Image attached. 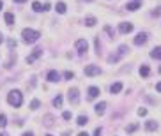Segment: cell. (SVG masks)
I'll return each mask as SVG.
<instances>
[{
    "instance_id": "3957f363",
    "label": "cell",
    "mask_w": 161,
    "mask_h": 136,
    "mask_svg": "<svg viewBox=\"0 0 161 136\" xmlns=\"http://www.w3.org/2000/svg\"><path fill=\"white\" fill-rule=\"evenodd\" d=\"M127 51H129V48H127L126 44H122V46H119V50H117V53H115V55H110V57H108V62H110V64L119 62V60H121V58L124 57Z\"/></svg>"
},
{
    "instance_id": "f6af8a7d",
    "label": "cell",
    "mask_w": 161,
    "mask_h": 136,
    "mask_svg": "<svg viewBox=\"0 0 161 136\" xmlns=\"http://www.w3.org/2000/svg\"><path fill=\"white\" fill-rule=\"evenodd\" d=\"M85 2H92V0H85Z\"/></svg>"
},
{
    "instance_id": "f35d334b",
    "label": "cell",
    "mask_w": 161,
    "mask_h": 136,
    "mask_svg": "<svg viewBox=\"0 0 161 136\" xmlns=\"http://www.w3.org/2000/svg\"><path fill=\"white\" fill-rule=\"evenodd\" d=\"M2 41H4V36H2V32H0V44H2Z\"/></svg>"
},
{
    "instance_id": "44dd1931",
    "label": "cell",
    "mask_w": 161,
    "mask_h": 136,
    "mask_svg": "<svg viewBox=\"0 0 161 136\" xmlns=\"http://www.w3.org/2000/svg\"><path fill=\"white\" fill-rule=\"evenodd\" d=\"M57 13H59V14H64V13H66V4H64V2H59V4H57Z\"/></svg>"
},
{
    "instance_id": "b9f144b4",
    "label": "cell",
    "mask_w": 161,
    "mask_h": 136,
    "mask_svg": "<svg viewBox=\"0 0 161 136\" xmlns=\"http://www.w3.org/2000/svg\"><path fill=\"white\" fill-rule=\"evenodd\" d=\"M0 136H9L7 133H0Z\"/></svg>"
},
{
    "instance_id": "5bb4252c",
    "label": "cell",
    "mask_w": 161,
    "mask_h": 136,
    "mask_svg": "<svg viewBox=\"0 0 161 136\" xmlns=\"http://www.w3.org/2000/svg\"><path fill=\"white\" fill-rule=\"evenodd\" d=\"M121 90H122V83L121 81H117V83H113V85L110 87V92H112V94H119Z\"/></svg>"
},
{
    "instance_id": "9c48e42d",
    "label": "cell",
    "mask_w": 161,
    "mask_h": 136,
    "mask_svg": "<svg viewBox=\"0 0 161 136\" xmlns=\"http://www.w3.org/2000/svg\"><path fill=\"white\" fill-rule=\"evenodd\" d=\"M147 39H149V36H147L145 32H140V34L135 37V44H136V46H142V44L147 42Z\"/></svg>"
},
{
    "instance_id": "d6986e66",
    "label": "cell",
    "mask_w": 161,
    "mask_h": 136,
    "mask_svg": "<svg viewBox=\"0 0 161 136\" xmlns=\"http://www.w3.org/2000/svg\"><path fill=\"white\" fill-rule=\"evenodd\" d=\"M96 23H98V19L94 18V16H87V18H85V25H87V27H94Z\"/></svg>"
},
{
    "instance_id": "f546056e",
    "label": "cell",
    "mask_w": 161,
    "mask_h": 136,
    "mask_svg": "<svg viewBox=\"0 0 161 136\" xmlns=\"http://www.w3.org/2000/svg\"><path fill=\"white\" fill-rule=\"evenodd\" d=\"M64 78H66V80H73V78H75V73H71V71H66V73H64Z\"/></svg>"
},
{
    "instance_id": "d6a6232c",
    "label": "cell",
    "mask_w": 161,
    "mask_h": 136,
    "mask_svg": "<svg viewBox=\"0 0 161 136\" xmlns=\"http://www.w3.org/2000/svg\"><path fill=\"white\" fill-rule=\"evenodd\" d=\"M138 115L145 117V115H147V110H145V108H140V110H138Z\"/></svg>"
},
{
    "instance_id": "836d02e7",
    "label": "cell",
    "mask_w": 161,
    "mask_h": 136,
    "mask_svg": "<svg viewBox=\"0 0 161 136\" xmlns=\"http://www.w3.org/2000/svg\"><path fill=\"white\" fill-rule=\"evenodd\" d=\"M101 135H103V129H101V127H98V129L94 131V136H101Z\"/></svg>"
},
{
    "instance_id": "8d00e7d4",
    "label": "cell",
    "mask_w": 161,
    "mask_h": 136,
    "mask_svg": "<svg viewBox=\"0 0 161 136\" xmlns=\"http://www.w3.org/2000/svg\"><path fill=\"white\" fill-rule=\"evenodd\" d=\"M156 90H158V92H161V81L158 83V85H156Z\"/></svg>"
},
{
    "instance_id": "ffe728a7",
    "label": "cell",
    "mask_w": 161,
    "mask_h": 136,
    "mask_svg": "<svg viewBox=\"0 0 161 136\" xmlns=\"http://www.w3.org/2000/svg\"><path fill=\"white\" fill-rule=\"evenodd\" d=\"M76 124H78V126H87V124H89V117H87V115H80Z\"/></svg>"
},
{
    "instance_id": "5b68a950",
    "label": "cell",
    "mask_w": 161,
    "mask_h": 136,
    "mask_svg": "<svg viewBox=\"0 0 161 136\" xmlns=\"http://www.w3.org/2000/svg\"><path fill=\"white\" fill-rule=\"evenodd\" d=\"M67 94H69V103H71L73 106H76V104L80 103V92H78V88H71Z\"/></svg>"
},
{
    "instance_id": "d4e9b609",
    "label": "cell",
    "mask_w": 161,
    "mask_h": 136,
    "mask_svg": "<svg viewBox=\"0 0 161 136\" xmlns=\"http://www.w3.org/2000/svg\"><path fill=\"white\" fill-rule=\"evenodd\" d=\"M5 126H7V117L2 113L0 115V127H5Z\"/></svg>"
},
{
    "instance_id": "8992f818",
    "label": "cell",
    "mask_w": 161,
    "mask_h": 136,
    "mask_svg": "<svg viewBox=\"0 0 161 136\" xmlns=\"http://www.w3.org/2000/svg\"><path fill=\"white\" fill-rule=\"evenodd\" d=\"M98 74H101L99 65H87L85 67V76H98Z\"/></svg>"
},
{
    "instance_id": "d590c367",
    "label": "cell",
    "mask_w": 161,
    "mask_h": 136,
    "mask_svg": "<svg viewBox=\"0 0 161 136\" xmlns=\"http://www.w3.org/2000/svg\"><path fill=\"white\" fill-rule=\"evenodd\" d=\"M42 11H50V4H48V2H46V4L42 5Z\"/></svg>"
},
{
    "instance_id": "ab89813d",
    "label": "cell",
    "mask_w": 161,
    "mask_h": 136,
    "mask_svg": "<svg viewBox=\"0 0 161 136\" xmlns=\"http://www.w3.org/2000/svg\"><path fill=\"white\" fill-rule=\"evenodd\" d=\"M14 2H18V4H23V2H27V0H14Z\"/></svg>"
},
{
    "instance_id": "7402d4cb",
    "label": "cell",
    "mask_w": 161,
    "mask_h": 136,
    "mask_svg": "<svg viewBox=\"0 0 161 136\" xmlns=\"http://www.w3.org/2000/svg\"><path fill=\"white\" fill-rule=\"evenodd\" d=\"M53 106L55 108H62V96H57L53 99Z\"/></svg>"
},
{
    "instance_id": "e575fe53",
    "label": "cell",
    "mask_w": 161,
    "mask_h": 136,
    "mask_svg": "<svg viewBox=\"0 0 161 136\" xmlns=\"http://www.w3.org/2000/svg\"><path fill=\"white\" fill-rule=\"evenodd\" d=\"M96 50H98V53L101 51V42H99V39H96Z\"/></svg>"
},
{
    "instance_id": "bcb514c9",
    "label": "cell",
    "mask_w": 161,
    "mask_h": 136,
    "mask_svg": "<svg viewBox=\"0 0 161 136\" xmlns=\"http://www.w3.org/2000/svg\"><path fill=\"white\" fill-rule=\"evenodd\" d=\"M46 136H51V135H46Z\"/></svg>"
},
{
    "instance_id": "603a6c76",
    "label": "cell",
    "mask_w": 161,
    "mask_h": 136,
    "mask_svg": "<svg viewBox=\"0 0 161 136\" xmlns=\"http://www.w3.org/2000/svg\"><path fill=\"white\" fill-rule=\"evenodd\" d=\"M51 124H53V117H51V115H46V117H44V126H46V127H50Z\"/></svg>"
},
{
    "instance_id": "30bf717a",
    "label": "cell",
    "mask_w": 161,
    "mask_h": 136,
    "mask_svg": "<svg viewBox=\"0 0 161 136\" xmlns=\"http://www.w3.org/2000/svg\"><path fill=\"white\" fill-rule=\"evenodd\" d=\"M46 80H48V81H51V83H57V81L60 80V74H59L57 71H50V73L46 74Z\"/></svg>"
},
{
    "instance_id": "ac0fdd59",
    "label": "cell",
    "mask_w": 161,
    "mask_h": 136,
    "mask_svg": "<svg viewBox=\"0 0 161 136\" xmlns=\"http://www.w3.org/2000/svg\"><path fill=\"white\" fill-rule=\"evenodd\" d=\"M138 7H140V2H129V4L126 5V9H127V11H136Z\"/></svg>"
},
{
    "instance_id": "2e32d148",
    "label": "cell",
    "mask_w": 161,
    "mask_h": 136,
    "mask_svg": "<svg viewBox=\"0 0 161 136\" xmlns=\"http://www.w3.org/2000/svg\"><path fill=\"white\" fill-rule=\"evenodd\" d=\"M4 19H5L7 25H13V23H14V14H13V13H5V14H4Z\"/></svg>"
},
{
    "instance_id": "4fadbf2b",
    "label": "cell",
    "mask_w": 161,
    "mask_h": 136,
    "mask_svg": "<svg viewBox=\"0 0 161 136\" xmlns=\"http://www.w3.org/2000/svg\"><path fill=\"white\" fill-rule=\"evenodd\" d=\"M99 94H101V92H99L98 87H90V88H89V99H96Z\"/></svg>"
},
{
    "instance_id": "7a4b0ae2",
    "label": "cell",
    "mask_w": 161,
    "mask_h": 136,
    "mask_svg": "<svg viewBox=\"0 0 161 136\" xmlns=\"http://www.w3.org/2000/svg\"><path fill=\"white\" fill-rule=\"evenodd\" d=\"M21 37H23V42H27V44H34V42L41 37V34L37 32V30H32V28H23Z\"/></svg>"
},
{
    "instance_id": "83f0119b",
    "label": "cell",
    "mask_w": 161,
    "mask_h": 136,
    "mask_svg": "<svg viewBox=\"0 0 161 136\" xmlns=\"http://www.w3.org/2000/svg\"><path fill=\"white\" fill-rule=\"evenodd\" d=\"M39 101H37V99H34V101H32V103H30V108H32V110H37V108H39Z\"/></svg>"
},
{
    "instance_id": "74e56055",
    "label": "cell",
    "mask_w": 161,
    "mask_h": 136,
    "mask_svg": "<svg viewBox=\"0 0 161 136\" xmlns=\"http://www.w3.org/2000/svg\"><path fill=\"white\" fill-rule=\"evenodd\" d=\"M78 136H89V135H87L85 131H81V133H78Z\"/></svg>"
},
{
    "instance_id": "60d3db41",
    "label": "cell",
    "mask_w": 161,
    "mask_h": 136,
    "mask_svg": "<svg viewBox=\"0 0 161 136\" xmlns=\"http://www.w3.org/2000/svg\"><path fill=\"white\" fill-rule=\"evenodd\" d=\"M23 136H34V135H32V133H25Z\"/></svg>"
},
{
    "instance_id": "4dcf8cb0",
    "label": "cell",
    "mask_w": 161,
    "mask_h": 136,
    "mask_svg": "<svg viewBox=\"0 0 161 136\" xmlns=\"http://www.w3.org/2000/svg\"><path fill=\"white\" fill-rule=\"evenodd\" d=\"M71 111H64V113H62V118H64V120H71Z\"/></svg>"
},
{
    "instance_id": "ba28073f",
    "label": "cell",
    "mask_w": 161,
    "mask_h": 136,
    "mask_svg": "<svg viewBox=\"0 0 161 136\" xmlns=\"http://www.w3.org/2000/svg\"><path fill=\"white\" fill-rule=\"evenodd\" d=\"M131 30H133V23H129V21L119 23V32H121V34H129Z\"/></svg>"
},
{
    "instance_id": "e0dca14e",
    "label": "cell",
    "mask_w": 161,
    "mask_h": 136,
    "mask_svg": "<svg viewBox=\"0 0 161 136\" xmlns=\"http://www.w3.org/2000/svg\"><path fill=\"white\" fill-rule=\"evenodd\" d=\"M149 74H151V69H149V65H145V64H143V65L140 67V76L147 78Z\"/></svg>"
},
{
    "instance_id": "4316f807",
    "label": "cell",
    "mask_w": 161,
    "mask_h": 136,
    "mask_svg": "<svg viewBox=\"0 0 161 136\" xmlns=\"http://www.w3.org/2000/svg\"><path fill=\"white\" fill-rule=\"evenodd\" d=\"M104 30H106V34H108V36H110V37H112V39L115 37V32H113V30H112V28H110V27H108V25H106V27H104Z\"/></svg>"
},
{
    "instance_id": "8fae6325",
    "label": "cell",
    "mask_w": 161,
    "mask_h": 136,
    "mask_svg": "<svg viewBox=\"0 0 161 136\" xmlns=\"http://www.w3.org/2000/svg\"><path fill=\"white\" fill-rule=\"evenodd\" d=\"M94 110H96V113H98V115H103V113H104V110H106V103H104V101L98 103V104L94 106Z\"/></svg>"
},
{
    "instance_id": "484cf974",
    "label": "cell",
    "mask_w": 161,
    "mask_h": 136,
    "mask_svg": "<svg viewBox=\"0 0 161 136\" xmlns=\"http://www.w3.org/2000/svg\"><path fill=\"white\" fill-rule=\"evenodd\" d=\"M152 16H154V18H158V16H161V5H158V7H156V9L152 11Z\"/></svg>"
},
{
    "instance_id": "1f68e13d",
    "label": "cell",
    "mask_w": 161,
    "mask_h": 136,
    "mask_svg": "<svg viewBox=\"0 0 161 136\" xmlns=\"http://www.w3.org/2000/svg\"><path fill=\"white\" fill-rule=\"evenodd\" d=\"M7 44H9V48L13 50V48H16V41H13V39H9L7 41Z\"/></svg>"
},
{
    "instance_id": "7bdbcfd3",
    "label": "cell",
    "mask_w": 161,
    "mask_h": 136,
    "mask_svg": "<svg viewBox=\"0 0 161 136\" xmlns=\"http://www.w3.org/2000/svg\"><path fill=\"white\" fill-rule=\"evenodd\" d=\"M2 7H4V2H2V0H0V9H2Z\"/></svg>"
},
{
    "instance_id": "7c38bea8",
    "label": "cell",
    "mask_w": 161,
    "mask_h": 136,
    "mask_svg": "<svg viewBox=\"0 0 161 136\" xmlns=\"http://www.w3.org/2000/svg\"><path fill=\"white\" fill-rule=\"evenodd\" d=\"M145 129L147 131H156L158 129V122L156 120H147L145 122Z\"/></svg>"
},
{
    "instance_id": "277c9868",
    "label": "cell",
    "mask_w": 161,
    "mask_h": 136,
    "mask_svg": "<svg viewBox=\"0 0 161 136\" xmlns=\"http://www.w3.org/2000/svg\"><path fill=\"white\" fill-rule=\"evenodd\" d=\"M75 46H76V51H78V55H85V53H87V50H89V42H87L85 39H78Z\"/></svg>"
},
{
    "instance_id": "f1b7e54d",
    "label": "cell",
    "mask_w": 161,
    "mask_h": 136,
    "mask_svg": "<svg viewBox=\"0 0 161 136\" xmlns=\"http://www.w3.org/2000/svg\"><path fill=\"white\" fill-rule=\"evenodd\" d=\"M136 129H138V124H131L126 131H127V133H133V131H136Z\"/></svg>"
},
{
    "instance_id": "9a60e30c",
    "label": "cell",
    "mask_w": 161,
    "mask_h": 136,
    "mask_svg": "<svg viewBox=\"0 0 161 136\" xmlns=\"http://www.w3.org/2000/svg\"><path fill=\"white\" fill-rule=\"evenodd\" d=\"M151 57H152V58H156V60H161V46L154 48V50L151 51Z\"/></svg>"
},
{
    "instance_id": "52a82bcc",
    "label": "cell",
    "mask_w": 161,
    "mask_h": 136,
    "mask_svg": "<svg viewBox=\"0 0 161 136\" xmlns=\"http://www.w3.org/2000/svg\"><path fill=\"white\" fill-rule=\"evenodd\" d=\"M41 55H42V48H36V50L32 51V55H28V57H27V64H34V62L41 57Z\"/></svg>"
},
{
    "instance_id": "6da1fadb",
    "label": "cell",
    "mask_w": 161,
    "mask_h": 136,
    "mask_svg": "<svg viewBox=\"0 0 161 136\" xmlns=\"http://www.w3.org/2000/svg\"><path fill=\"white\" fill-rule=\"evenodd\" d=\"M7 103L11 106H14V108H20L21 104H23V94H21L20 90H11L7 94Z\"/></svg>"
},
{
    "instance_id": "ee69618b",
    "label": "cell",
    "mask_w": 161,
    "mask_h": 136,
    "mask_svg": "<svg viewBox=\"0 0 161 136\" xmlns=\"http://www.w3.org/2000/svg\"><path fill=\"white\" fill-rule=\"evenodd\" d=\"M133 2H142V0H133Z\"/></svg>"
},
{
    "instance_id": "cb8c5ba5",
    "label": "cell",
    "mask_w": 161,
    "mask_h": 136,
    "mask_svg": "<svg viewBox=\"0 0 161 136\" xmlns=\"http://www.w3.org/2000/svg\"><path fill=\"white\" fill-rule=\"evenodd\" d=\"M32 9H34L36 13H41V11H42V5H41V2H34V4H32Z\"/></svg>"
}]
</instances>
